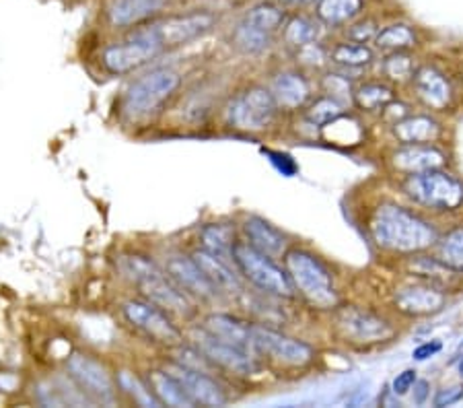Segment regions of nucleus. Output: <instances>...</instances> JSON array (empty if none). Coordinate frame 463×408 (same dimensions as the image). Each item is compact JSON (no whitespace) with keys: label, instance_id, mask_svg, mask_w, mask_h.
<instances>
[{"label":"nucleus","instance_id":"1a4fd4ad","mask_svg":"<svg viewBox=\"0 0 463 408\" xmlns=\"http://www.w3.org/2000/svg\"><path fill=\"white\" fill-rule=\"evenodd\" d=\"M216 24V17L208 11H194L185 14H171L167 19L151 21V25H145L151 35L159 43L161 50H171L185 46L198 37L206 35Z\"/></svg>","mask_w":463,"mask_h":408},{"label":"nucleus","instance_id":"423d86ee","mask_svg":"<svg viewBox=\"0 0 463 408\" xmlns=\"http://www.w3.org/2000/svg\"><path fill=\"white\" fill-rule=\"evenodd\" d=\"M406 195L424 209L447 213L463 204V184L451 174L440 169H429L422 174H412L404 182Z\"/></svg>","mask_w":463,"mask_h":408},{"label":"nucleus","instance_id":"e433bc0d","mask_svg":"<svg viewBox=\"0 0 463 408\" xmlns=\"http://www.w3.org/2000/svg\"><path fill=\"white\" fill-rule=\"evenodd\" d=\"M233 43L237 50L245 52V54H260V52L270 48L272 35L260 32V29L251 27L241 19V24H239L233 32Z\"/></svg>","mask_w":463,"mask_h":408},{"label":"nucleus","instance_id":"a878e982","mask_svg":"<svg viewBox=\"0 0 463 408\" xmlns=\"http://www.w3.org/2000/svg\"><path fill=\"white\" fill-rule=\"evenodd\" d=\"M148 385H151V390L155 392V396L159 398L161 404L174 406V408L196 406L194 404V400L185 394L182 384H179L167 369L148 371Z\"/></svg>","mask_w":463,"mask_h":408},{"label":"nucleus","instance_id":"09e8293b","mask_svg":"<svg viewBox=\"0 0 463 408\" xmlns=\"http://www.w3.org/2000/svg\"><path fill=\"white\" fill-rule=\"evenodd\" d=\"M461 355H463V340H461V343H459V346H458V353H455V359H459V357H461Z\"/></svg>","mask_w":463,"mask_h":408},{"label":"nucleus","instance_id":"de8ad7c7","mask_svg":"<svg viewBox=\"0 0 463 408\" xmlns=\"http://www.w3.org/2000/svg\"><path fill=\"white\" fill-rule=\"evenodd\" d=\"M280 3H285V5H311V3H316V0H280Z\"/></svg>","mask_w":463,"mask_h":408},{"label":"nucleus","instance_id":"c9c22d12","mask_svg":"<svg viewBox=\"0 0 463 408\" xmlns=\"http://www.w3.org/2000/svg\"><path fill=\"white\" fill-rule=\"evenodd\" d=\"M342 116H345V103L330 98V95H321V98L311 101V106L305 109V118L313 126H321V128H326L327 124H332Z\"/></svg>","mask_w":463,"mask_h":408},{"label":"nucleus","instance_id":"bb28decb","mask_svg":"<svg viewBox=\"0 0 463 408\" xmlns=\"http://www.w3.org/2000/svg\"><path fill=\"white\" fill-rule=\"evenodd\" d=\"M200 242H203V248L211 254L219 256L225 260V262L233 264V251L237 246L235 237V227L225 225V223H208L203 229H200Z\"/></svg>","mask_w":463,"mask_h":408},{"label":"nucleus","instance_id":"f8f14e48","mask_svg":"<svg viewBox=\"0 0 463 408\" xmlns=\"http://www.w3.org/2000/svg\"><path fill=\"white\" fill-rule=\"evenodd\" d=\"M66 369L77 388L91 400L99 404H114L116 403V385L111 375L108 374L106 365L93 359L87 353H72L66 361Z\"/></svg>","mask_w":463,"mask_h":408},{"label":"nucleus","instance_id":"c85d7f7f","mask_svg":"<svg viewBox=\"0 0 463 408\" xmlns=\"http://www.w3.org/2000/svg\"><path fill=\"white\" fill-rule=\"evenodd\" d=\"M285 19H287L285 11L272 3L253 5L243 17L245 24H250L251 27H256L268 35H274L276 32H280V29L285 27Z\"/></svg>","mask_w":463,"mask_h":408},{"label":"nucleus","instance_id":"4468645a","mask_svg":"<svg viewBox=\"0 0 463 408\" xmlns=\"http://www.w3.org/2000/svg\"><path fill=\"white\" fill-rule=\"evenodd\" d=\"M194 345L204 353V357L213 363L214 367L227 369L237 375H251L258 371V363L253 353L243 351L235 345H229L225 340L213 337L203 326L194 332Z\"/></svg>","mask_w":463,"mask_h":408},{"label":"nucleus","instance_id":"b1692460","mask_svg":"<svg viewBox=\"0 0 463 408\" xmlns=\"http://www.w3.org/2000/svg\"><path fill=\"white\" fill-rule=\"evenodd\" d=\"M192 258L196 260V264L203 269L206 279L211 280V285L216 289V293L219 291H225V293L241 291V285H239V277L233 270V264L225 262V260L211 254V251H206L204 248L194 251Z\"/></svg>","mask_w":463,"mask_h":408},{"label":"nucleus","instance_id":"72a5a7b5","mask_svg":"<svg viewBox=\"0 0 463 408\" xmlns=\"http://www.w3.org/2000/svg\"><path fill=\"white\" fill-rule=\"evenodd\" d=\"M375 43L383 52H406L416 46V33L404 24H395L385 29H381L375 37Z\"/></svg>","mask_w":463,"mask_h":408},{"label":"nucleus","instance_id":"79ce46f5","mask_svg":"<svg viewBox=\"0 0 463 408\" xmlns=\"http://www.w3.org/2000/svg\"><path fill=\"white\" fill-rule=\"evenodd\" d=\"M414 382H416V371L414 369L402 371V374L393 380V394L395 396L408 394L410 388H412V385H414Z\"/></svg>","mask_w":463,"mask_h":408},{"label":"nucleus","instance_id":"2eb2a0df","mask_svg":"<svg viewBox=\"0 0 463 408\" xmlns=\"http://www.w3.org/2000/svg\"><path fill=\"white\" fill-rule=\"evenodd\" d=\"M167 371L179 384H182L185 394L194 400V404L196 406H225L227 404L225 390H222L221 385L206 374V371L185 367L177 361L171 363Z\"/></svg>","mask_w":463,"mask_h":408},{"label":"nucleus","instance_id":"ddd939ff","mask_svg":"<svg viewBox=\"0 0 463 408\" xmlns=\"http://www.w3.org/2000/svg\"><path fill=\"white\" fill-rule=\"evenodd\" d=\"M335 328L354 345L383 343L395 334V328L390 322L361 308H340L335 311Z\"/></svg>","mask_w":463,"mask_h":408},{"label":"nucleus","instance_id":"c756f323","mask_svg":"<svg viewBox=\"0 0 463 408\" xmlns=\"http://www.w3.org/2000/svg\"><path fill=\"white\" fill-rule=\"evenodd\" d=\"M437 260L449 270L463 272V227H455L437 240Z\"/></svg>","mask_w":463,"mask_h":408},{"label":"nucleus","instance_id":"473e14b6","mask_svg":"<svg viewBox=\"0 0 463 408\" xmlns=\"http://www.w3.org/2000/svg\"><path fill=\"white\" fill-rule=\"evenodd\" d=\"M330 61L345 69H361L373 62V52L364 43L342 42L330 50Z\"/></svg>","mask_w":463,"mask_h":408},{"label":"nucleus","instance_id":"f257e3e1","mask_svg":"<svg viewBox=\"0 0 463 408\" xmlns=\"http://www.w3.org/2000/svg\"><path fill=\"white\" fill-rule=\"evenodd\" d=\"M373 242L379 248L395 254H416L435 246L437 229L424 221L420 214L400 204H381L369 221Z\"/></svg>","mask_w":463,"mask_h":408},{"label":"nucleus","instance_id":"aec40b11","mask_svg":"<svg viewBox=\"0 0 463 408\" xmlns=\"http://www.w3.org/2000/svg\"><path fill=\"white\" fill-rule=\"evenodd\" d=\"M270 91L279 109H298L311 100L309 81L305 79L301 72L295 71H285L276 74L272 79Z\"/></svg>","mask_w":463,"mask_h":408},{"label":"nucleus","instance_id":"a211bd4d","mask_svg":"<svg viewBox=\"0 0 463 408\" xmlns=\"http://www.w3.org/2000/svg\"><path fill=\"white\" fill-rule=\"evenodd\" d=\"M414 91L424 106L430 109H447L451 103V85L445 79L443 72H439L435 66H422L418 69L412 79Z\"/></svg>","mask_w":463,"mask_h":408},{"label":"nucleus","instance_id":"5701e85b","mask_svg":"<svg viewBox=\"0 0 463 408\" xmlns=\"http://www.w3.org/2000/svg\"><path fill=\"white\" fill-rule=\"evenodd\" d=\"M393 126V137L402 145H430L440 137V124L430 116L408 114Z\"/></svg>","mask_w":463,"mask_h":408},{"label":"nucleus","instance_id":"f3484780","mask_svg":"<svg viewBox=\"0 0 463 408\" xmlns=\"http://www.w3.org/2000/svg\"><path fill=\"white\" fill-rule=\"evenodd\" d=\"M165 272L190 297H198V299H213V297H216V289L211 285V280L206 279V274L192 256H171L167 260Z\"/></svg>","mask_w":463,"mask_h":408},{"label":"nucleus","instance_id":"9d476101","mask_svg":"<svg viewBox=\"0 0 463 408\" xmlns=\"http://www.w3.org/2000/svg\"><path fill=\"white\" fill-rule=\"evenodd\" d=\"M122 314L126 322L134 326L138 332H143L146 338L165 346L182 345V330L171 322L165 309L155 306L148 299H130L122 306Z\"/></svg>","mask_w":463,"mask_h":408},{"label":"nucleus","instance_id":"c03bdc74","mask_svg":"<svg viewBox=\"0 0 463 408\" xmlns=\"http://www.w3.org/2000/svg\"><path fill=\"white\" fill-rule=\"evenodd\" d=\"M268 155H270L272 161L276 163V167H279L285 176H293L297 172V163L290 159L288 155H285V153H272V151H268Z\"/></svg>","mask_w":463,"mask_h":408},{"label":"nucleus","instance_id":"dca6fc26","mask_svg":"<svg viewBox=\"0 0 463 408\" xmlns=\"http://www.w3.org/2000/svg\"><path fill=\"white\" fill-rule=\"evenodd\" d=\"M395 308L406 316H430L445 308V293L430 283L408 285L395 291Z\"/></svg>","mask_w":463,"mask_h":408},{"label":"nucleus","instance_id":"49530a36","mask_svg":"<svg viewBox=\"0 0 463 408\" xmlns=\"http://www.w3.org/2000/svg\"><path fill=\"white\" fill-rule=\"evenodd\" d=\"M414 403L416 404H422L424 400L429 396V382H414Z\"/></svg>","mask_w":463,"mask_h":408},{"label":"nucleus","instance_id":"4c0bfd02","mask_svg":"<svg viewBox=\"0 0 463 408\" xmlns=\"http://www.w3.org/2000/svg\"><path fill=\"white\" fill-rule=\"evenodd\" d=\"M414 58L408 56L406 52H392L390 56L383 61V74L395 83H408L414 79L416 74Z\"/></svg>","mask_w":463,"mask_h":408},{"label":"nucleus","instance_id":"6e6552de","mask_svg":"<svg viewBox=\"0 0 463 408\" xmlns=\"http://www.w3.org/2000/svg\"><path fill=\"white\" fill-rule=\"evenodd\" d=\"M159 54H163V50L151 32L146 27H140L126 37L124 42L111 43L103 50L101 64L111 74H130L143 69L145 64Z\"/></svg>","mask_w":463,"mask_h":408},{"label":"nucleus","instance_id":"f03ea898","mask_svg":"<svg viewBox=\"0 0 463 408\" xmlns=\"http://www.w3.org/2000/svg\"><path fill=\"white\" fill-rule=\"evenodd\" d=\"M118 269L122 270L126 279L132 285L138 287L145 299H148L155 306L165 309L167 314L188 318L194 314V308L190 303V295L179 289L167 272H163L153 260L146 256L130 254L122 256L118 262Z\"/></svg>","mask_w":463,"mask_h":408},{"label":"nucleus","instance_id":"2f4dec72","mask_svg":"<svg viewBox=\"0 0 463 408\" xmlns=\"http://www.w3.org/2000/svg\"><path fill=\"white\" fill-rule=\"evenodd\" d=\"M393 100V89L381 83H364L354 91V106L363 111H381Z\"/></svg>","mask_w":463,"mask_h":408},{"label":"nucleus","instance_id":"7ed1b4c3","mask_svg":"<svg viewBox=\"0 0 463 408\" xmlns=\"http://www.w3.org/2000/svg\"><path fill=\"white\" fill-rule=\"evenodd\" d=\"M285 269L293 280L295 291L301 293L309 306L317 309H334L338 306L332 272L319 258L303 250H290L285 254Z\"/></svg>","mask_w":463,"mask_h":408},{"label":"nucleus","instance_id":"393cba45","mask_svg":"<svg viewBox=\"0 0 463 408\" xmlns=\"http://www.w3.org/2000/svg\"><path fill=\"white\" fill-rule=\"evenodd\" d=\"M243 233H245V237H248L250 246H253L260 251H264L266 256L276 258L285 251V246H287L285 233L264 219H260V217L245 219Z\"/></svg>","mask_w":463,"mask_h":408},{"label":"nucleus","instance_id":"a18cd8bd","mask_svg":"<svg viewBox=\"0 0 463 408\" xmlns=\"http://www.w3.org/2000/svg\"><path fill=\"white\" fill-rule=\"evenodd\" d=\"M439 351H440V343H439V340H432V343H424V345H420L418 348H414L412 357L416 361H424V359L432 357V355H437Z\"/></svg>","mask_w":463,"mask_h":408},{"label":"nucleus","instance_id":"58836bf2","mask_svg":"<svg viewBox=\"0 0 463 408\" xmlns=\"http://www.w3.org/2000/svg\"><path fill=\"white\" fill-rule=\"evenodd\" d=\"M324 91H326V95H330V98L338 100L340 103H346V101L354 103L353 85H350V81L346 77H342V74H338V72L326 74V77H324Z\"/></svg>","mask_w":463,"mask_h":408},{"label":"nucleus","instance_id":"6ab92c4d","mask_svg":"<svg viewBox=\"0 0 463 408\" xmlns=\"http://www.w3.org/2000/svg\"><path fill=\"white\" fill-rule=\"evenodd\" d=\"M445 153L432 145H404V148L395 151L392 157L393 167L406 176L440 169L445 166Z\"/></svg>","mask_w":463,"mask_h":408},{"label":"nucleus","instance_id":"39448f33","mask_svg":"<svg viewBox=\"0 0 463 408\" xmlns=\"http://www.w3.org/2000/svg\"><path fill=\"white\" fill-rule=\"evenodd\" d=\"M233 262L239 274H243L253 287H258L260 291L270 293L276 297H285L290 299L295 295L293 280H290L287 269L282 270L279 264L274 262V258L266 256L264 251L256 250L250 243L237 242L233 251Z\"/></svg>","mask_w":463,"mask_h":408},{"label":"nucleus","instance_id":"412c9836","mask_svg":"<svg viewBox=\"0 0 463 408\" xmlns=\"http://www.w3.org/2000/svg\"><path fill=\"white\" fill-rule=\"evenodd\" d=\"M165 5L167 0H111L108 19L114 27H137L156 17Z\"/></svg>","mask_w":463,"mask_h":408},{"label":"nucleus","instance_id":"8fccbe9b","mask_svg":"<svg viewBox=\"0 0 463 408\" xmlns=\"http://www.w3.org/2000/svg\"><path fill=\"white\" fill-rule=\"evenodd\" d=\"M461 359V363H459V374H461V377H463V357H459Z\"/></svg>","mask_w":463,"mask_h":408},{"label":"nucleus","instance_id":"9b49d317","mask_svg":"<svg viewBox=\"0 0 463 408\" xmlns=\"http://www.w3.org/2000/svg\"><path fill=\"white\" fill-rule=\"evenodd\" d=\"M251 343L253 351L279 365L305 367L313 361V348L307 343L287 337L279 330L266 328V326H251Z\"/></svg>","mask_w":463,"mask_h":408},{"label":"nucleus","instance_id":"0eeeda50","mask_svg":"<svg viewBox=\"0 0 463 408\" xmlns=\"http://www.w3.org/2000/svg\"><path fill=\"white\" fill-rule=\"evenodd\" d=\"M279 106L272 91L266 87L253 85L235 95L227 108V120L231 128L243 132H261L274 122Z\"/></svg>","mask_w":463,"mask_h":408},{"label":"nucleus","instance_id":"37998d69","mask_svg":"<svg viewBox=\"0 0 463 408\" xmlns=\"http://www.w3.org/2000/svg\"><path fill=\"white\" fill-rule=\"evenodd\" d=\"M459 400H463V385H453V388L439 392L435 396V406H451L458 404Z\"/></svg>","mask_w":463,"mask_h":408},{"label":"nucleus","instance_id":"a19ab883","mask_svg":"<svg viewBox=\"0 0 463 408\" xmlns=\"http://www.w3.org/2000/svg\"><path fill=\"white\" fill-rule=\"evenodd\" d=\"M297 56L301 58V62L307 64L309 69H319V66L326 61H330V54H326L324 48H321L317 42H313V43H309V46L297 50Z\"/></svg>","mask_w":463,"mask_h":408},{"label":"nucleus","instance_id":"f704fd0d","mask_svg":"<svg viewBox=\"0 0 463 408\" xmlns=\"http://www.w3.org/2000/svg\"><path fill=\"white\" fill-rule=\"evenodd\" d=\"M118 385L122 388L126 394H128L134 403L138 406H145V408H156L161 406L159 398L155 396V392L151 390V385L145 384L143 380L137 374H132V371H119L118 374Z\"/></svg>","mask_w":463,"mask_h":408},{"label":"nucleus","instance_id":"ea45409f","mask_svg":"<svg viewBox=\"0 0 463 408\" xmlns=\"http://www.w3.org/2000/svg\"><path fill=\"white\" fill-rule=\"evenodd\" d=\"M377 33H379V27L373 19H363L346 29L348 40L356 43H367L369 40H375Z\"/></svg>","mask_w":463,"mask_h":408},{"label":"nucleus","instance_id":"20e7f679","mask_svg":"<svg viewBox=\"0 0 463 408\" xmlns=\"http://www.w3.org/2000/svg\"><path fill=\"white\" fill-rule=\"evenodd\" d=\"M182 77L171 69H155L134 81L124 95V111L132 120H145L159 114L161 108L174 98Z\"/></svg>","mask_w":463,"mask_h":408},{"label":"nucleus","instance_id":"4be33fe9","mask_svg":"<svg viewBox=\"0 0 463 408\" xmlns=\"http://www.w3.org/2000/svg\"><path fill=\"white\" fill-rule=\"evenodd\" d=\"M203 328L206 332H211L213 337L225 340L229 345H235L248 353H256L253 351V343H251V326L237 320L235 316L211 314L204 318Z\"/></svg>","mask_w":463,"mask_h":408},{"label":"nucleus","instance_id":"cd10ccee","mask_svg":"<svg viewBox=\"0 0 463 408\" xmlns=\"http://www.w3.org/2000/svg\"><path fill=\"white\" fill-rule=\"evenodd\" d=\"M361 9L363 0H317V17L330 27L350 24Z\"/></svg>","mask_w":463,"mask_h":408},{"label":"nucleus","instance_id":"7c9ffc66","mask_svg":"<svg viewBox=\"0 0 463 408\" xmlns=\"http://www.w3.org/2000/svg\"><path fill=\"white\" fill-rule=\"evenodd\" d=\"M319 37V27L316 21H311L307 17H293L288 19L285 27H282V40L288 48L301 50L309 43L317 42Z\"/></svg>","mask_w":463,"mask_h":408}]
</instances>
